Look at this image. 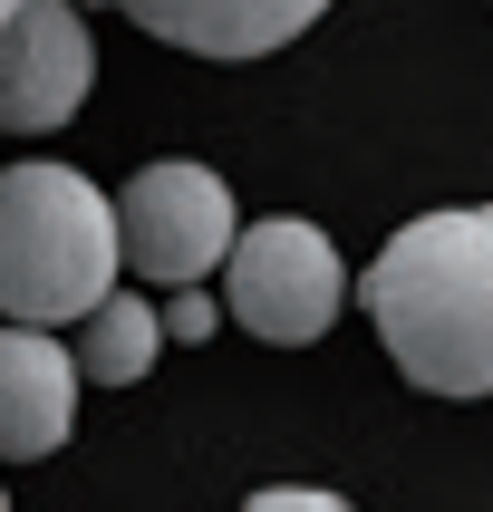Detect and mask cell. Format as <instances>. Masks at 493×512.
Masks as SVG:
<instances>
[{
	"instance_id": "cell-5",
	"label": "cell",
	"mask_w": 493,
	"mask_h": 512,
	"mask_svg": "<svg viewBox=\"0 0 493 512\" xmlns=\"http://www.w3.org/2000/svg\"><path fill=\"white\" fill-rule=\"evenodd\" d=\"M97 87V39L78 0H10L0 10V136H49Z\"/></svg>"
},
{
	"instance_id": "cell-7",
	"label": "cell",
	"mask_w": 493,
	"mask_h": 512,
	"mask_svg": "<svg viewBox=\"0 0 493 512\" xmlns=\"http://www.w3.org/2000/svg\"><path fill=\"white\" fill-rule=\"evenodd\" d=\"M136 29H155L165 49L194 58H271L329 10V0H116Z\"/></svg>"
},
{
	"instance_id": "cell-2",
	"label": "cell",
	"mask_w": 493,
	"mask_h": 512,
	"mask_svg": "<svg viewBox=\"0 0 493 512\" xmlns=\"http://www.w3.org/2000/svg\"><path fill=\"white\" fill-rule=\"evenodd\" d=\"M116 281V213L78 165L0 174V319L68 329Z\"/></svg>"
},
{
	"instance_id": "cell-10",
	"label": "cell",
	"mask_w": 493,
	"mask_h": 512,
	"mask_svg": "<svg viewBox=\"0 0 493 512\" xmlns=\"http://www.w3.org/2000/svg\"><path fill=\"white\" fill-rule=\"evenodd\" d=\"M242 512H358V503H339V493H319V484H261Z\"/></svg>"
},
{
	"instance_id": "cell-11",
	"label": "cell",
	"mask_w": 493,
	"mask_h": 512,
	"mask_svg": "<svg viewBox=\"0 0 493 512\" xmlns=\"http://www.w3.org/2000/svg\"><path fill=\"white\" fill-rule=\"evenodd\" d=\"M0 512H10V493H0Z\"/></svg>"
},
{
	"instance_id": "cell-8",
	"label": "cell",
	"mask_w": 493,
	"mask_h": 512,
	"mask_svg": "<svg viewBox=\"0 0 493 512\" xmlns=\"http://www.w3.org/2000/svg\"><path fill=\"white\" fill-rule=\"evenodd\" d=\"M78 348H68V368H78V387H136L155 358H165V329H155V300H136V290H97L78 319Z\"/></svg>"
},
{
	"instance_id": "cell-12",
	"label": "cell",
	"mask_w": 493,
	"mask_h": 512,
	"mask_svg": "<svg viewBox=\"0 0 493 512\" xmlns=\"http://www.w3.org/2000/svg\"><path fill=\"white\" fill-rule=\"evenodd\" d=\"M0 10H10V0H0Z\"/></svg>"
},
{
	"instance_id": "cell-6",
	"label": "cell",
	"mask_w": 493,
	"mask_h": 512,
	"mask_svg": "<svg viewBox=\"0 0 493 512\" xmlns=\"http://www.w3.org/2000/svg\"><path fill=\"white\" fill-rule=\"evenodd\" d=\"M78 426V368L49 329H0V464H49Z\"/></svg>"
},
{
	"instance_id": "cell-4",
	"label": "cell",
	"mask_w": 493,
	"mask_h": 512,
	"mask_svg": "<svg viewBox=\"0 0 493 512\" xmlns=\"http://www.w3.org/2000/svg\"><path fill=\"white\" fill-rule=\"evenodd\" d=\"M107 213H116V271L165 281V290L203 281L223 261V242H232V184L213 165H184V155L145 165L126 184V203H107Z\"/></svg>"
},
{
	"instance_id": "cell-9",
	"label": "cell",
	"mask_w": 493,
	"mask_h": 512,
	"mask_svg": "<svg viewBox=\"0 0 493 512\" xmlns=\"http://www.w3.org/2000/svg\"><path fill=\"white\" fill-rule=\"evenodd\" d=\"M155 329H165V348H174V339H184V348H203L213 329H223V310L203 300V281H174V300L155 310Z\"/></svg>"
},
{
	"instance_id": "cell-3",
	"label": "cell",
	"mask_w": 493,
	"mask_h": 512,
	"mask_svg": "<svg viewBox=\"0 0 493 512\" xmlns=\"http://www.w3.org/2000/svg\"><path fill=\"white\" fill-rule=\"evenodd\" d=\"M223 300L232 319L252 329V339L271 348H310L329 339V319H339L348 300V271H339V242L319 223H300V213H271V223H232L223 242Z\"/></svg>"
},
{
	"instance_id": "cell-1",
	"label": "cell",
	"mask_w": 493,
	"mask_h": 512,
	"mask_svg": "<svg viewBox=\"0 0 493 512\" xmlns=\"http://www.w3.org/2000/svg\"><path fill=\"white\" fill-rule=\"evenodd\" d=\"M358 300H368L406 387H426V397H484L493 387V223L474 203L406 223L368 261Z\"/></svg>"
}]
</instances>
